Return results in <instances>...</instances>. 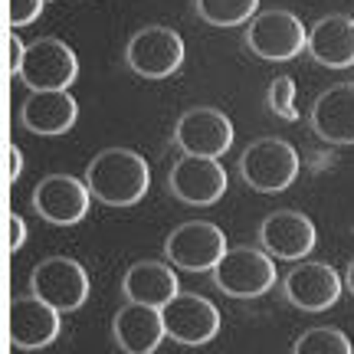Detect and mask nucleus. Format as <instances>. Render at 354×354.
I'll use <instances>...</instances> for the list:
<instances>
[{
    "label": "nucleus",
    "instance_id": "obj_16",
    "mask_svg": "<svg viewBox=\"0 0 354 354\" xmlns=\"http://www.w3.org/2000/svg\"><path fill=\"white\" fill-rule=\"evenodd\" d=\"M305 50L325 69H348L354 66V17L328 13L312 30H305Z\"/></svg>",
    "mask_w": 354,
    "mask_h": 354
},
{
    "label": "nucleus",
    "instance_id": "obj_24",
    "mask_svg": "<svg viewBox=\"0 0 354 354\" xmlns=\"http://www.w3.org/2000/svg\"><path fill=\"white\" fill-rule=\"evenodd\" d=\"M43 3L46 0H10V26L20 30V26L37 24L39 13H43Z\"/></svg>",
    "mask_w": 354,
    "mask_h": 354
},
{
    "label": "nucleus",
    "instance_id": "obj_3",
    "mask_svg": "<svg viewBox=\"0 0 354 354\" xmlns=\"http://www.w3.org/2000/svg\"><path fill=\"white\" fill-rule=\"evenodd\" d=\"M240 174L259 194H279L299 177V154L282 138H256L240 158Z\"/></svg>",
    "mask_w": 354,
    "mask_h": 354
},
{
    "label": "nucleus",
    "instance_id": "obj_1",
    "mask_svg": "<svg viewBox=\"0 0 354 354\" xmlns=\"http://www.w3.org/2000/svg\"><path fill=\"white\" fill-rule=\"evenodd\" d=\"M151 171L148 161L131 148H105L86 167L88 194L105 207H135L148 194Z\"/></svg>",
    "mask_w": 354,
    "mask_h": 354
},
{
    "label": "nucleus",
    "instance_id": "obj_13",
    "mask_svg": "<svg viewBox=\"0 0 354 354\" xmlns=\"http://www.w3.org/2000/svg\"><path fill=\"white\" fill-rule=\"evenodd\" d=\"M259 240H263V250L272 259H286V263H299L315 250L318 233L315 223L308 220L299 210H276L263 220L259 227Z\"/></svg>",
    "mask_w": 354,
    "mask_h": 354
},
{
    "label": "nucleus",
    "instance_id": "obj_10",
    "mask_svg": "<svg viewBox=\"0 0 354 354\" xmlns=\"http://www.w3.org/2000/svg\"><path fill=\"white\" fill-rule=\"evenodd\" d=\"M174 145L184 154H203V158H220L233 145V122L220 109L197 105L177 118Z\"/></svg>",
    "mask_w": 354,
    "mask_h": 354
},
{
    "label": "nucleus",
    "instance_id": "obj_6",
    "mask_svg": "<svg viewBox=\"0 0 354 354\" xmlns=\"http://www.w3.org/2000/svg\"><path fill=\"white\" fill-rule=\"evenodd\" d=\"M246 46L259 59L286 63L305 50V26L289 10H256L246 30Z\"/></svg>",
    "mask_w": 354,
    "mask_h": 354
},
{
    "label": "nucleus",
    "instance_id": "obj_11",
    "mask_svg": "<svg viewBox=\"0 0 354 354\" xmlns=\"http://www.w3.org/2000/svg\"><path fill=\"white\" fill-rule=\"evenodd\" d=\"M171 194L180 203L194 207H210L227 194V171L220 165V158H203V154H184L171 167Z\"/></svg>",
    "mask_w": 354,
    "mask_h": 354
},
{
    "label": "nucleus",
    "instance_id": "obj_8",
    "mask_svg": "<svg viewBox=\"0 0 354 354\" xmlns=\"http://www.w3.org/2000/svg\"><path fill=\"white\" fill-rule=\"evenodd\" d=\"M161 322H165V338H174L177 344H207L220 331V312L214 302L194 292H177L174 299L161 305Z\"/></svg>",
    "mask_w": 354,
    "mask_h": 354
},
{
    "label": "nucleus",
    "instance_id": "obj_4",
    "mask_svg": "<svg viewBox=\"0 0 354 354\" xmlns=\"http://www.w3.org/2000/svg\"><path fill=\"white\" fill-rule=\"evenodd\" d=\"M30 292L39 302L53 305L59 315L76 312L88 299V272L86 266L69 259V256H50L33 269L30 276Z\"/></svg>",
    "mask_w": 354,
    "mask_h": 354
},
{
    "label": "nucleus",
    "instance_id": "obj_15",
    "mask_svg": "<svg viewBox=\"0 0 354 354\" xmlns=\"http://www.w3.org/2000/svg\"><path fill=\"white\" fill-rule=\"evenodd\" d=\"M59 312L53 305L39 302L37 295L30 292V299H17L10 305V344L20 351H37L46 348L59 338Z\"/></svg>",
    "mask_w": 354,
    "mask_h": 354
},
{
    "label": "nucleus",
    "instance_id": "obj_18",
    "mask_svg": "<svg viewBox=\"0 0 354 354\" xmlns=\"http://www.w3.org/2000/svg\"><path fill=\"white\" fill-rule=\"evenodd\" d=\"M115 342L128 354H151L158 344L165 342V322H161V308L141 302H128L115 312L112 322Z\"/></svg>",
    "mask_w": 354,
    "mask_h": 354
},
{
    "label": "nucleus",
    "instance_id": "obj_27",
    "mask_svg": "<svg viewBox=\"0 0 354 354\" xmlns=\"http://www.w3.org/2000/svg\"><path fill=\"white\" fill-rule=\"evenodd\" d=\"M20 174H24V154H20V148H13L10 151V180H17Z\"/></svg>",
    "mask_w": 354,
    "mask_h": 354
},
{
    "label": "nucleus",
    "instance_id": "obj_17",
    "mask_svg": "<svg viewBox=\"0 0 354 354\" xmlns=\"http://www.w3.org/2000/svg\"><path fill=\"white\" fill-rule=\"evenodd\" d=\"M312 128L328 145H354V82H338L318 95Z\"/></svg>",
    "mask_w": 354,
    "mask_h": 354
},
{
    "label": "nucleus",
    "instance_id": "obj_12",
    "mask_svg": "<svg viewBox=\"0 0 354 354\" xmlns=\"http://www.w3.org/2000/svg\"><path fill=\"white\" fill-rule=\"evenodd\" d=\"M88 194L86 180L73 174H50L43 177L33 190V210L53 227H76L88 214Z\"/></svg>",
    "mask_w": 354,
    "mask_h": 354
},
{
    "label": "nucleus",
    "instance_id": "obj_9",
    "mask_svg": "<svg viewBox=\"0 0 354 354\" xmlns=\"http://www.w3.org/2000/svg\"><path fill=\"white\" fill-rule=\"evenodd\" d=\"M227 250V236L223 230L207 223V220H187L167 236L165 253L171 266L184 269V272H210L216 259Z\"/></svg>",
    "mask_w": 354,
    "mask_h": 354
},
{
    "label": "nucleus",
    "instance_id": "obj_25",
    "mask_svg": "<svg viewBox=\"0 0 354 354\" xmlns=\"http://www.w3.org/2000/svg\"><path fill=\"white\" fill-rule=\"evenodd\" d=\"M24 243H26V223L20 220V216H13V220H10V250L17 253Z\"/></svg>",
    "mask_w": 354,
    "mask_h": 354
},
{
    "label": "nucleus",
    "instance_id": "obj_19",
    "mask_svg": "<svg viewBox=\"0 0 354 354\" xmlns=\"http://www.w3.org/2000/svg\"><path fill=\"white\" fill-rule=\"evenodd\" d=\"M79 105L66 88H46V92H30V99L24 105V125L33 135H66L76 125Z\"/></svg>",
    "mask_w": 354,
    "mask_h": 354
},
{
    "label": "nucleus",
    "instance_id": "obj_28",
    "mask_svg": "<svg viewBox=\"0 0 354 354\" xmlns=\"http://www.w3.org/2000/svg\"><path fill=\"white\" fill-rule=\"evenodd\" d=\"M344 286H348V292L354 295V259H351V266H348V272H344Z\"/></svg>",
    "mask_w": 354,
    "mask_h": 354
},
{
    "label": "nucleus",
    "instance_id": "obj_26",
    "mask_svg": "<svg viewBox=\"0 0 354 354\" xmlns=\"http://www.w3.org/2000/svg\"><path fill=\"white\" fill-rule=\"evenodd\" d=\"M24 39L20 37H10V73L13 76H17V73H20V66H24Z\"/></svg>",
    "mask_w": 354,
    "mask_h": 354
},
{
    "label": "nucleus",
    "instance_id": "obj_7",
    "mask_svg": "<svg viewBox=\"0 0 354 354\" xmlns=\"http://www.w3.org/2000/svg\"><path fill=\"white\" fill-rule=\"evenodd\" d=\"M17 76L24 79L30 92L69 88L79 76V59L63 39L39 37L24 50V66Z\"/></svg>",
    "mask_w": 354,
    "mask_h": 354
},
{
    "label": "nucleus",
    "instance_id": "obj_20",
    "mask_svg": "<svg viewBox=\"0 0 354 354\" xmlns=\"http://www.w3.org/2000/svg\"><path fill=\"white\" fill-rule=\"evenodd\" d=\"M122 292H125L128 302H141V305L161 308L167 299H174L177 292H180V282H177L171 266L145 259V263H135L125 272V279H122Z\"/></svg>",
    "mask_w": 354,
    "mask_h": 354
},
{
    "label": "nucleus",
    "instance_id": "obj_14",
    "mask_svg": "<svg viewBox=\"0 0 354 354\" xmlns=\"http://www.w3.org/2000/svg\"><path fill=\"white\" fill-rule=\"evenodd\" d=\"M342 295V276L328 263L299 259V266L286 276V299L302 312H328Z\"/></svg>",
    "mask_w": 354,
    "mask_h": 354
},
{
    "label": "nucleus",
    "instance_id": "obj_2",
    "mask_svg": "<svg viewBox=\"0 0 354 354\" xmlns=\"http://www.w3.org/2000/svg\"><path fill=\"white\" fill-rule=\"evenodd\" d=\"M214 272L216 289L230 295V299H256L276 286V263L266 250H250V246H236V250H223L216 259Z\"/></svg>",
    "mask_w": 354,
    "mask_h": 354
},
{
    "label": "nucleus",
    "instance_id": "obj_5",
    "mask_svg": "<svg viewBox=\"0 0 354 354\" xmlns=\"http://www.w3.org/2000/svg\"><path fill=\"white\" fill-rule=\"evenodd\" d=\"M125 63L141 79H167L184 66V39L171 26H145L128 39Z\"/></svg>",
    "mask_w": 354,
    "mask_h": 354
},
{
    "label": "nucleus",
    "instance_id": "obj_22",
    "mask_svg": "<svg viewBox=\"0 0 354 354\" xmlns=\"http://www.w3.org/2000/svg\"><path fill=\"white\" fill-rule=\"evenodd\" d=\"M292 351L295 354H351L354 344H351V338H348L342 328H335V325H322V328L305 331L302 338L292 344Z\"/></svg>",
    "mask_w": 354,
    "mask_h": 354
},
{
    "label": "nucleus",
    "instance_id": "obj_21",
    "mask_svg": "<svg viewBox=\"0 0 354 354\" xmlns=\"http://www.w3.org/2000/svg\"><path fill=\"white\" fill-rule=\"evenodd\" d=\"M256 10H259V0H197V17L210 26L250 24Z\"/></svg>",
    "mask_w": 354,
    "mask_h": 354
},
{
    "label": "nucleus",
    "instance_id": "obj_23",
    "mask_svg": "<svg viewBox=\"0 0 354 354\" xmlns=\"http://www.w3.org/2000/svg\"><path fill=\"white\" fill-rule=\"evenodd\" d=\"M269 109L276 115H282L286 122H292L295 118V79L289 76H279L272 79V86H269Z\"/></svg>",
    "mask_w": 354,
    "mask_h": 354
}]
</instances>
